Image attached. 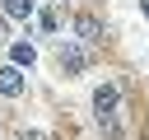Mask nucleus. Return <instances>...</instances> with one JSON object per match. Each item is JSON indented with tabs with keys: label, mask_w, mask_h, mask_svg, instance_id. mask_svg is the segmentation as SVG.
<instances>
[{
	"label": "nucleus",
	"mask_w": 149,
	"mask_h": 140,
	"mask_svg": "<svg viewBox=\"0 0 149 140\" xmlns=\"http://www.w3.org/2000/svg\"><path fill=\"white\" fill-rule=\"evenodd\" d=\"M116 112H121V89L116 84H98L93 89V121L102 126V135H121V121H116Z\"/></svg>",
	"instance_id": "nucleus-1"
},
{
	"label": "nucleus",
	"mask_w": 149,
	"mask_h": 140,
	"mask_svg": "<svg viewBox=\"0 0 149 140\" xmlns=\"http://www.w3.org/2000/svg\"><path fill=\"white\" fill-rule=\"evenodd\" d=\"M56 65H61L65 75H79V70L88 65V51H84L79 42H61V47H56Z\"/></svg>",
	"instance_id": "nucleus-2"
},
{
	"label": "nucleus",
	"mask_w": 149,
	"mask_h": 140,
	"mask_svg": "<svg viewBox=\"0 0 149 140\" xmlns=\"http://www.w3.org/2000/svg\"><path fill=\"white\" fill-rule=\"evenodd\" d=\"M28 28H33V33H42V37H51V33L61 28V14H56V9L47 5V9H37V19H33Z\"/></svg>",
	"instance_id": "nucleus-3"
},
{
	"label": "nucleus",
	"mask_w": 149,
	"mask_h": 140,
	"mask_svg": "<svg viewBox=\"0 0 149 140\" xmlns=\"http://www.w3.org/2000/svg\"><path fill=\"white\" fill-rule=\"evenodd\" d=\"M74 33H79L84 42H93V37H102V23H98V14H74Z\"/></svg>",
	"instance_id": "nucleus-4"
},
{
	"label": "nucleus",
	"mask_w": 149,
	"mask_h": 140,
	"mask_svg": "<svg viewBox=\"0 0 149 140\" xmlns=\"http://www.w3.org/2000/svg\"><path fill=\"white\" fill-rule=\"evenodd\" d=\"M0 93H9V98L23 93V75H19V65H5V70H0Z\"/></svg>",
	"instance_id": "nucleus-5"
},
{
	"label": "nucleus",
	"mask_w": 149,
	"mask_h": 140,
	"mask_svg": "<svg viewBox=\"0 0 149 140\" xmlns=\"http://www.w3.org/2000/svg\"><path fill=\"white\" fill-rule=\"evenodd\" d=\"M33 14V0H5L0 5V19H28Z\"/></svg>",
	"instance_id": "nucleus-6"
},
{
	"label": "nucleus",
	"mask_w": 149,
	"mask_h": 140,
	"mask_svg": "<svg viewBox=\"0 0 149 140\" xmlns=\"http://www.w3.org/2000/svg\"><path fill=\"white\" fill-rule=\"evenodd\" d=\"M33 56H37V51H33V42H19V47L9 51V61H14V65H33Z\"/></svg>",
	"instance_id": "nucleus-7"
},
{
	"label": "nucleus",
	"mask_w": 149,
	"mask_h": 140,
	"mask_svg": "<svg viewBox=\"0 0 149 140\" xmlns=\"http://www.w3.org/2000/svg\"><path fill=\"white\" fill-rule=\"evenodd\" d=\"M0 28H5V23H0Z\"/></svg>",
	"instance_id": "nucleus-8"
}]
</instances>
